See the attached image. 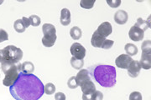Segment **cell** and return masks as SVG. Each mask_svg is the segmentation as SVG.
Segmentation results:
<instances>
[{"instance_id": "1", "label": "cell", "mask_w": 151, "mask_h": 100, "mask_svg": "<svg viewBox=\"0 0 151 100\" xmlns=\"http://www.w3.org/2000/svg\"><path fill=\"white\" fill-rule=\"evenodd\" d=\"M44 84L37 76L19 73L9 92L16 100H39L45 94Z\"/></svg>"}, {"instance_id": "2", "label": "cell", "mask_w": 151, "mask_h": 100, "mask_svg": "<svg viewBox=\"0 0 151 100\" xmlns=\"http://www.w3.org/2000/svg\"><path fill=\"white\" fill-rule=\"evenodd\" d=\"M93 77L104 88H112L116 84V69L112 65H97L93 70Z\"/></svg>"}, {"instance_id": "3", "label": "cell", "mask_w": 151, "mask_h": 100, "mask_svg": "<svg viewBox=\"0 0 151 100\" xmlns=\"http://www.w3.org/2000/svg\"><path fill=\"white\" fill-rule=\"evenodd\" d=\"M23 58V51L14 45H8L4 48L0 49V63H19Z\"/></svg>"}, {"instance_id": "4", "label": "cell", "mask_w": 151, "mask_h": 100, "mask_svg": "<svg viewBox=\"0 0 151 100\" xmlns=\"http://www.w3.org/2000/svg\"><path fill=\"white\" fill-rule=\"evenodd\" d=\"M1 68L5 74V77L3 80V84L6 87H10L15 83L19 77V72L18 70L16 64L12 63H2Z\"/></svg>"}, {"instance_id": "5", "label": "cell", "mask_w": 151, "mask_h": 100, "mask_svg": "<svg viewBox=\"0 0 151 100\" xmlns=\"http://www.w3.org/2000/svg\"><path fill=\"white\" fill-rule=\"evenodd\" d=\"M81 89L82 91V99L91 100L92 94L96 91V86L92 80H90L81 86Z\"/></svg>"}, {"instance_id": "6", "label": "cell", "mask_w": 151, "mask_h": 100, "mask_svg": "<svg viewBox=\"0 0 151 100\" xmlns=\"http://www.w3.org/2000/svg\"><path fill=\"white\" fill-rule=\"evenodd\" d=\"M70 52L72 57L77 59H83L86 56V48L79 43H74L70 46Z\"/></svg>"}, {"instance_id": "7", "label": "cell", "mask_w": 151, "mask_h": 100, "mask_svg": "<svg viewBox=\"0 0 151 100\" xmlns=\"http://www.w3.org/2000/svg\"><path fill=\"white\" fill-rule=\"evenodd\" d=\"M129 36L130 39L134 41V42H139L141 40H143L144 36H145V32L143 31L141 28L136 25H134L130 28L129 32Z\"/></svg>"}, {"instance_id": "8", "label": "cell", "mask_w": 151, "mask_h": 100, "mask_svg": "<svg viewBox=\"0 0 151 100\" xmlns=\"http://www.w3.org/2000/svg\"><path fill=\"white\" fill-rule=\"evenodd\" d=\"M132 61H133V59L130 56L127 55V54H121L116 58L115 63H116L117 67H119L120 69H128L130 63Z\"/></svg>"}, {"instance_id": "9", "label": "cell", "mask_w": 151, "mask_h": 100, "mask_svg": "<svg viewBox=\"0 0 151 100\" xmlns=\"http://www.w3.org/2000/svg\"><path fill=\"white\" fill-rule=\"evenodd\" d=\"M141 70V65L139 61L133 60L128 68V74L131 78H137Z\"/></svg>"}, {"instance_id": "10", "label": "cell", "mask_w": 151, "mask_h": 100, "mask_svg": "<svg viewBox=\"0 0 151 100\" xmlns=\"http://www.w3.org/2000/svg\"><path fill=\"white\" fill-rule=\"evenodd\" d=\"M96 31L103 37L106 38L109 36L112 32H113V28H112V25L109 22H104L103 23H101L99 26H98V28H97Z\"/></svg>"}, {"instance_id": "11", "label": "cell", "mask_w": 151, "mask_h": 100, "mask_svg": "<svg viewBox=\"0 0 151 100\" xmlns=\"http://www.w3.org/2000/svg\"><path fill=\"white\" fill-rule=\"evenodd\" d=\"M76 79L77 81L78 86H82L84 84H86V82L91 80V77L89 75V72L86 69H81L78 74L76 76Z\"/></svg>"}, {"instance_id": "12", "label": "cell", "mask_w": 151, "mask_h": 100, "mask_svg": "<svg viewBox=\"0 0 151 100\" xmlns=\"http://www.w3.org/2000/svg\"><path fill=\"white\" fill-rule=\"evenodd\" d=\"M129 20V15L128 13L124 10L117 11L114 14V21L116 22L119 25L125 24Z\"/></svg>"}, {"instance_id": "13", "label": "cell", "mask_w": 151, "mask_h": 100, "mask_svg": "<svg viewBox=\"0 0 151 100\" xmlns=\"http://www.w3.org/2000/svg\"><path fill=\"white\" fill-rule=\"evenodd\" d=\"M141 65V68L144 69H151V53H144L142 52L141 59L139 62Z\"/></svg>"}, {"instance_id": "14", "label": "cell", "mask_w": 151, "mask_h": 100, "mask_svg": "<svg viewBox=\"0 0 151 100\" xmlns=\"http://www.w3.org/2000/svg\"><path fill=\"white\" fill-rule=\"evenodd\" d=\"M106 40V38L101 36L97 31L94 32V33L92 34V39H91V43L93 47L95 48H101L103 45V42Z\"/></svg>"}, {"instance_id": "15", "label": "cell", "mask_w": 151, "mask_h": 100, "mask_svg": "<svg viewBox=\"0 0 151 100\" xmlns=\"http://www.w3.org/2000/svg\"><path fill=\"white\" fill-rule=\"evenodd\" d=\"M60 22L63 26H68L70 23V12L67 9H63L60 12Z\"/></svg>"}, {"instance_id": "16", "label": "cell", "mask_w": 151, "mask_h": 100, "mask_svg": "<svg viewBox=\"0 0 151 100\" xmlns=\"http://www.w3.org/2000/svg\"><path fill=\"white\" fill-rule=\"evenodd\" d=\"M56 34H48V35H44L42 38V43L45 47L50 48L52 47L56 41Z\"/></svg>"}, {"instance_id": "17", "label": "cell", "mask_w": 151, "mask_h": 100, "mask_svg": "<svg viewBox=\"0 0 151 100\" xmlns=\"http://www.w3.org/2000/svg\"><path fill=\"white\" fill-rule=\"evenodd\" d=\"M35 71V65L34 63L27 61V62H24L21 64V72L23 74H31Z\"/></svg>"}, {"instance_id": "18", "label": "cell", "mask_w": 151, "mask_h": 100, "mask_svg": "<svg viewBox=\"0 0 151 100\" xmlns=\"http://www.w3.org/2000/svg\"><path fill=\"white\" fill-rule=\"evenodd\" d=\"M70 35L72 39L74 40H78L80 39L82 36V31L81 29L77 26H74L71 28L70 30Z\"/></svg>"}, {"instance_id": "19", "label": "cell", "mask_w": 151, "mask_h": 100, "mask_svg": "<svg viewBox=\"0 0 151 100\" xmlns=\"http://www.w3.org/2000/svg\"><path fill=\"white\" fill-rule=\"evenodd\" d=\"M124 49H125V52L127 53V55L129 56H134L138 53V48L136 45L133 44V43H127L124 47Z\"/></svg>"}, {"instance_id": "20", "label": "cell", "mask_w": 151, "mask_h": 100, "mask_svg": "<svg viewBox=\"0 0 151 100\" xmlns=\"http://www.w3.org/2000/svg\"><path fill=\"white\" fill-rule=\"evenodd\" d=\"M42 31H43L44 35L55 34L56 33L55 26L53 24H50V23H45L42 27Z\"/></svg>"}, {"instance_id": "21", "label": "cell", "mask_w": 151, "mask_h": 100, "mask_svg": "<svg viewBox=\"0 0 151 100\" xmlns=\"http://www.w3.org/2000/svg\"><path fill=\"white\" fill-rule=\"evenodd\" d=\"M70 65L75 69L81 70V69L84 65V61H83V59H77V58L72 57L70 58Z\"/></svg>"}, {"instance_id": "22", "label": "cell", "mask_w": 151, "mask_h": 100, "mask_svg": "<svg viewBox=\"0 0 151 100\" xmlns=\"http://www.w3.org/2000/svg\"><path fill=\"white\" fill-rule=\"evenodd\" d=\"M134 25H136L137 27H139V28H141L144 32L145 31V30H147L148 28H150V22L145 21V20H144V19L141 18H139L137 19V23H135Z\"/></svg>"}, {"instance_id": "23", "label": "cell", "mask_w": 151, "mask_h": 100, "mask_svg": "<svg viewBox=\"0 0 151 100\" xmlns=\"http://www.w3.org/2000/svg\"><path fill=\"white\" fill-rule=\"evenodd\" d=\"M14 28L15 31L17 33H24V32L25 31V29H26L24 24L23 23L22 19H17L16 21L14 22Z\"/></svg>"}, {"instance_id": "24", "label": "cell", "mask_w": 151, "mask_h": 100, "mask_svg": "<svg viewBox=\"0 0 151 100\" xmlns=\"http://www.w3.org/2000/svg\"><path fill=\"white\" fill-rule=\"evenodd\" d=\"M95 2V0H81L80 2V5L85 9H91L94 5Z\"/></svg>"}, {"instance_id": "25", "label": "cell", "mask_w": 151, "mask_h": 100, "mask_svg": "<svg viewBox=\"0 0 151 100\" xmlns=\"http://www.w3.org/2000/svg\"><path fill=\"white\" fill-rule=\"evenodd\" d=\"M44 91H45V94H54L55 92V86L53 84H51V83H48L44 87Z\"/></svg>"}, {"instance_id": "26", "label": "cell", "mask_w": 151, "mask_h": 100, "mask_svg": "<svg viewBox=\"0 0 151 100\" xmlns=\"http://www.w3.org/2000/svg\"><path fill=\"white\" fill-rule=\"evenodd\" d=\"M29 20L30 23V25H32L34 27H37L41 23V19L37 15H31L29 18Z\"/></svg>"}, {"instance_id": "27", "label": "cell", "mask_w": 151, "mask_h": 100, "mask_svg": "<svg viewBox=\"0 0 151 100\" xmlns=\"http://www.w3.org/2000/svg\"><path fill=\"white\" fill-rule=\"evenodd\" d=\"M142 52L144 53H151V41L145 40L142 43Z\"/></svg>"}, {"instance_id": "28", "label": "cell", "mask_w": 151, "mask_h": 100, "mask_svg": "<svg viewBox=\"0 0 151 100\" xmlns=\"http://www.w3.org/2000/svg\"><path fill=\"white\" fill-rule=\"evenodd\" d=\"M67 86H68V88H70L71 89H76L78 87V84H77V81L76 79V77H74V76L70 77L69 80L67 81Z\"/></svg>"}, {"instance_id": "29", "label": "cell", "mask_w": 151, "mask_h": 100, "mask_svg": "<svg viewBox=\"0 0 151 100\" xmlns=\"http://www.w3.org/2000/svg\"><path fill=\"white\" fill-rule=\"evenodd\" d=\"M103 94L101 91H97L96 90L92 95V99L91 100H103Z\"/></svg>"}, {"instance_id": "30", "label": "cell", "mask_w": 151, "mask_h": 100, "mask_svg": "<svg viewBox=\"0 0 151 100\" xmlns=\"http://www.w3.org/2000/svg\"><path fill=\"white\" fill-rule=\"evenodd\" d=\"M113 43H114V42H113V40H110V39H107L106 38V40L103 42V45H102V48H103V49H110L111 48L113 47Z\"/></svg>"}, {"instance_id": "31", "label": "cell", "mask_w": 151, "mask_h": 100, "mask_svg": "<svg viewBox=\"0 0 151 100\" xmlns=\"http://www.w3.org/2000/svg\"><path fill=\"white\" fill-rule=\"evenodd\" d=\"M9 40V34L4 29H0V43Z\"/></svg>"}, {"instance_id": "32", "label": "cell", "mask_w": 151, "mask_h": 100, "mask_svg": "<svg viewBox=\"0 0 151 100\" xmlns=\"http://www.w3.org/2000/svg\"><path fill=\"white\" fill-rule=\"evenodd\" d=\"M129 100H142V95L139 92H133L129 95Z\"/></svg>"}, {"instance_id": "33", "label": "cell", "mask_w": 151, "mask_h": 100, "mask_svg": "<svg viewBox=\"0 0 151 100\" xmlns=\"http://www.w3.org/2000/svg\"><path fill=\"white\" fill-rule=\"evenodd\" d=\"M107 4L110 6L111 8H118L121 4V1L120 0H107Z\"/></svg>"}, {"instance_id": "34", "label": "cell", "mask_w": 151, "mask_h": 100, "mask_svg": "<svg viewBox=\"0 0 151 100\" xmlns=\"http://www.w3.org/2000/svg\"><path fill=\"white\" fill-rule=\"evenodd\" d=\"M55 100H65V95L61 93V92H59V93H56L55 94Z\"/></svg>"}, {"instance_id": "35", "label": "cell", "mask_w": 151, "mask_h": 100, "mask_svg": "<svg viewBox=\"0 0 151 100\" xmlns=\"http://www.w3.org/2000/svg\"><path fill=\"white\" fill-rule=\"evenodd\" d=\"M21 19H22V21H23V23L24 24L25 28H27L30 25V23H29V18H26V17H23Z\"/></svg>"}, {"instance_id": "36", "label": "cell", "mask_w": 151, "mask_h": 100, "mask_svg": "<svg viewBox=\"0 0 151 100\" xmlns=\"http://www.w3.org/2000/svg\"><path fill=\"white\" fill-rule=\"evenodd\" d=\"M3 4V1H1V2H0V4Z\"/></svg>"}]
</instances>
